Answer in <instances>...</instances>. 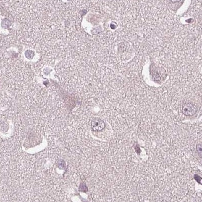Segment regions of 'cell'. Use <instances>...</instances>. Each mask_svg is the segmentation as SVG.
I'll return each mask as SVG.
<instances>
[{
	"label": "cell",
	"mask_w": 202,
	"mask_h": 202,
	"mask_svg": "<svg viewBox=\"0 0 202 202\" xmlns=\"http://www.w3.org/2000/svg\"><path fill=\"white\" fill-rule=\"evenodd\" d=\"M118 53L121 59L125 61L129 60L134 55L133 48L128 42H122L118 46Z\"/></svg>",
	"instance_id": "6da1fadb"
},
{
	"label": "cell",
	"mask_w": 202,
	"mask_h": 202,
	"mask_svg": "<svg viewBox=\"0 0 202 202\" xmlns=\"http://www.w3.org/2000/svg\"><path fill=\"white\" fill-rule=\"evenodd\" d=\"M92 130L96 131H100L104 129L105 124L104 121L99 118H95L91 122Z\"/></svg>",
	"instance_id": "3957f363"
},
{
	"label": "cell",
	"mask_w": 202,
	"mask_h": 202,
	"mask_svg": "<svg viewBox=\"0 0 202 202\" xmlns=\"http://www.w3.org/2000/svg\"><path fill=\"white\" fill-rule=\"evenodd\" d=\"M182 112L186 116H193L197 113V108L195 105L190 103H187L182 105Z\"/></svg>",
	"instance_id": "7a4b0ae2"
},
{
	"label": "cell",
	"mask_w": 202,
	"mask_h": 202,
	"mask_svg": "<svg viewBox=\"0 0 202 202\" xmlns=\"http://www.w3.org/2000/svg\"><path fill=\"white\" fill-rule=\"evenodd\" d=\"M195 180H196L199 183H201V184H202V178H201L200 176L197 175H195Z\"/></svg>",
	"instance_id": "5b68a950"
},
{
	"label": "cell",
	"mask_w": 202,
	"mask_h": 202,
	"mask_svg": "<svg viewBox=\"0 0 202 202\" xmlns=\"http://www.w3.org/2000/svg\"><path fill=\"white\" fill-rule=\"evenodd\" d=\"M196 150L198 154L200 156V157L202 158V144H198L196 146Z\"/></svg>",
	"instance_id": "277c9868"
}]
</instances>
